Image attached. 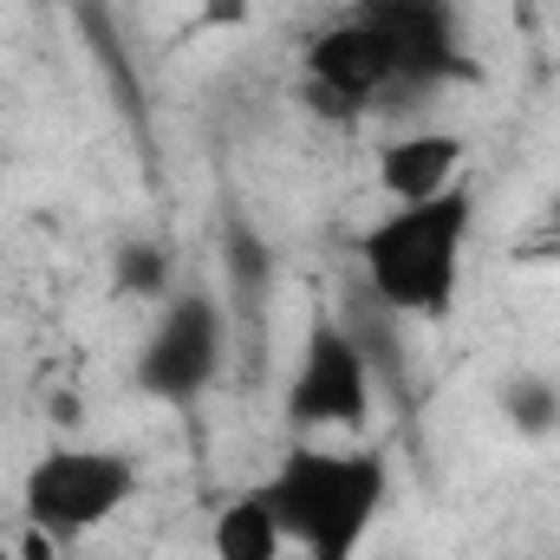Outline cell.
Returning <instances> with one entry per match:
<instances>
[{"label":"cell","instance_id":"6da1fadb","mask_svg":"<svg viewBox=\"0 0 560 560\" xmlns=\"http://www.w3.org/2000/svg\"><path fill=\"white\" fill-rule=\"evenodd\" d=\"M280 535L300 560H359L385 495H392V463L372 443H332V436H293L275 476L261 482Z\"/></svg>","mask_w":560,"mask_h":560},{"label":"cell","instance_id":"7a4b0ae2","mask_svg":"<svg viewBox=\"0 0 560 560\" xmlns=\"http://www.w3.org/2000/svg\"><path fill=\"white\" fill-rule=\"evenodd\" d=\"M476 235V189L456 183L430 202H392L359 235L365 287L405 319H450L463 293V261Z\"/></svg>","mask_w":560,"mask_h":560},{"label":"cell","instance_id":"3957f363","mask_svg":"<svg viewBox=\"0 0 560 560\" xmlns=\"http://www.w3.org/2000/svg\"><path fill=\"white\" fill-rule=\"evenodd\" d=\"M138 495V463L98 443H52L26 463L20 476V515L33 541L72 548L85 535H98L105 522H118Z\"/></svg>","mask_w":560,"mask_h":560},{"label":"cell","instance_id":"277c9868","mask_svg":"<svg viewBox=\"0 0 560 560\" xmlns=\"http://www.w3.org/2000/svg\"><path fill=\"white\" fill-rule=\"evenodd\" d=\"M300 85H306V105L326 112V118H339V125L418 98L411 79H405L398 46L385 39V26L365 7H346L339 20H326L300 46Z\"/></svg>","mask_w":560,"mask_h":560},{"label":"cell","instance_id":"5b68a950","mask_svg":"<svg viewBox=\"0 0 560 560\" xmlns=\"http://www.w3.org/2000/svg\"><path fill=\"white\" fill-rule=\"evenodd\" d=\"M372 423V365L359 339L332 319L306 326V346L287 378V430L293 436H359Z\"/></svg>","mask_w":560,"mask_h":560},{"label":"cell","instance_id":"8992f818","mask_svg":"<svg viewBox=\"0 0 560 560\" xmlns=\"http://www.w3.org/2000/svg\"><path fill=\"white\" fill-rule=\"evenodd\" d=\"M222 352H229L222 306L209 293H176L156 313V326H150V339L138 352V392L163 398V405H196L215 385Z\"/></svg>","mask_w":560,"mask_h":560},{"label":"cell","instance_id":"52a82bcc","mask_svg":"<svg viewBox=\"0 0 560 560\" xmlns=\"http://www.w3.org/2000/svg\"><path fill=\"white\" fill-rule=\"evenodd\" d=\"M359 7L398 46L411 92H436L443 79H469V52H463V26H456L450 0H359Z\"/></svg>","mask_w":560,"mask_h":560},{"label":"cell","instance_id":"ba28073f","mask_svg":"<svg viewBox=\"0 0 560 560\" xmlns=\"http://www.w3.org/2000/svg\"><path fill=\"white\" fill-rule=\"evenodd\" d=\"M378 189L392 202H430L456 183H469V143L456 131H398V138L378 143Z\"/></svg>","mask_w":560,"mask_h":560},{"label":"cell","instance_id":"9c48e42d","mask_svg":"<svg viewBox=\"0 0 560 560\" xmlns=\"http://www.w3.org/2000/svg\"><path fill=\"white\" fill-rule=\"evenodd\" d=\"M209 555L215 560H287L293 548H287V535H280L268 495L248 489V495H235V502L215 509V522H209Z\"/></svg>","mask_w":560,"mask_h":560},{"label":"cell","instance_id":"30bf717a","mask_svg":"<svg viewBox=\"0 0 560 560\" xmlns=\"http://www.w3.org/2000/svg\"><path fill=\"white\" fill-rule=\"evenodd\" d=\"M118 280H125V287H131V293H156V287H163V248H156V242H131V248H125V255H118Z\"/></svg>","mask_w":560,"mask_h":560},{"label":"cell","instance_id":"8fae6325","mask_svg":"<svg viewBox=\"0 0 560 560\" xmlns=\"http://www.w3.org/2000/svg\"><path fill=\"white\" fill-rule=\"evenodd\" d=\"M196 20H202V26H215V33H222V26L235 33V26H248V20H255V0H196Z\"/></svg>","mask_w":560,"mask_h":560},{"label":"cell","instance_id":"7c38bea8","mask_svg":"<svg viewBox=\"0 0 560 560\" xmlns=\"http://www.w3.org/2000/svg\"><path fill=\"white\" fill-rule=\"evenodd\" d=\"M0 560H13V548H7V541H0Z\"/></svg>","mask_w":560,"mask_h":560}]
</instances>
